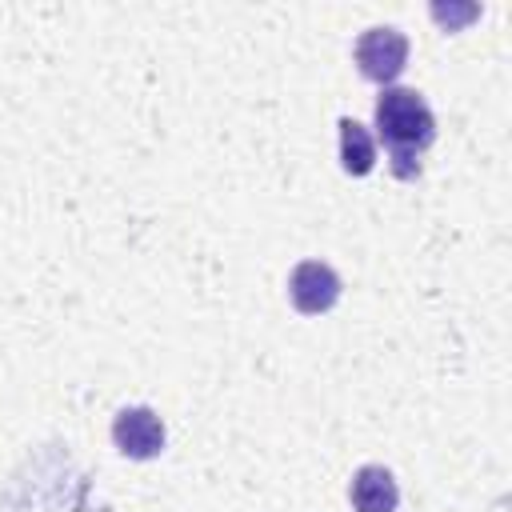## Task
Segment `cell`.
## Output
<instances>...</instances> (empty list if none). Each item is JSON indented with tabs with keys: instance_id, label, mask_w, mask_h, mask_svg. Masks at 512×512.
Instances as JSON below:
<instances>
[{
	"instance_id": "6da1fadb",
	"label": "cell",
	"mask_w": 512,
	"mask_h": 512,
	"mask_svg": "<svg viewBox=\"0 0 512 512\" xmlns=\"http://www.w3.org/2000/svg\"><path fill=\"white\" fill-rule=\"evenodd\" d=\"M372 128L384 140L388 164L400 180H416L420 176V156L432 148L436 140V116L428 108V100L416 88H400L388 84L376 96V112H372Z\"/></svg>"
},
{
	"instance_id": "7a4b0ae2",
	"label": "cell",
	"mask_w": 512,
	"mask_h": 512,
	"mask_svg": "<svg viewBox=\"0 0 512 512\" xmlns=\"http://www.w3.org/2000/svg\"><path fill=\"white\" fill-rule=\"evenodd\" d=\"M408 52H412V44L396 24H372L352 44V60H356L360 76L380 88H388L408 68Z\"/></svg>"
},
{
	"instance_id": "3957f363",
	"label": "cell",
	"mask_w": 512,
	"mask_h": 512,
	"mask_svg": "<svg viewBox=\"0 0 512 512\" xmlns=\"http://www.w3.org/2000/svg\"><path fill=\"white\" fill-rule=\"evenodd\" d=\"M164 440H168L164 420L148 404H128L112 416V444L128 460H156L164 452Z\"/></svg>"
},
{
	"instance_id": "277c9868",
	"label": "cell",
	"mask_w": 512,
	"mask_h": 512,
	"mask_svg": "<svg viewBox=\"0 0 512 512\" xmlns=\"http://www.w3.org/2000/svg\"><path fill=\"white\" fill-rule=\"evenodd\" d=\"M344 284H340V272L324 260H300L292 272H288V304L300 312V316H324L336 308Z\"/></svg>"
},
{
	"instance_id": "5b68a950",
	"label": "cell",
	"mask_w": 512,
	"mask_h": 512,
	"mask_svg": "<svg viewBox=\"0 0 512 512\" xmlns=\"http://www.w3.org/2000/svg\"><path fill=\"white\" fill-rule=\"evenodd\" d=\"M352 512H396L400 508V484L384 464H360L348 484Z\"/></svg>"
},
{
	"instance_id": "8992f818",
	"label": "cell",
	"mask_w": 512,
	"mask_h": 512,
	"mask_svg": "<svg viewBox=\"0 0 512 512\" xmlns=\"http://www.w3.org/2000/svg\"><path fill=\"white\" fill-rule=\"evenodd\" d=\"M336 128H340V168L348 176H368L376 168V136L368 132V124L352 116H340Z\"/></svg>"
},
{
	"instance_id": "52a82bcc",
	"label": "cell",
	"mask_w": 512,
	"mask_h": 512,
	"mask_svg": "<svg viewBox=\"0 0 512 512\" xmlns=\"http://www.w3.org/2000/svg\"><path fill=\"white\" fill-rule=\"evenodd\" d=\"M428 16H432L444 32H456V28H464V24H472V20L480 16V4H432Z\"/></svg>"
}]
</instances>
